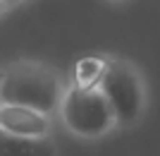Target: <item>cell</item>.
Returning <instances> with one entry per match:
<instances>
[{
	"label": "cell",
	"instance_id": "obj_1",
	"mask_svg": "<svg viewBox=\"0 0 160 156\" xmlns=\"http://www.w3.org/2000/svg\"><path fill=\"white\" fill-rule=\"evenodd\" d=\"M65 91L67 89L55 70L33 60L14 62L0 79V103H19L48 116L60 110Z\"/></svg>",
	"mask_w": 160,
	"mask_h": 156
},
{
	"label": "cell",
	"instance_id": "obj_2",
	"mask_svg": "<svg viewBox=\"0 0 160 156\" xmlns=\"http://www.w3.org/2000/svg\"><path fill=\"white\" fill-rule=\"evenodd\" d=\"M60 118L65 127L77 137L96 139L108 135L112 127H117V116L112 106L103 94V89H79L69 87L60 103Z\"/></svg>",
	"mask_w": 160,
	"mask_h": 156
},
{
	"label": "cell",
	"instance_id": "obj_3",
	"mask_svg": "<svg viewBox=\"0 0 160 156\" xmlns=\"http://www.w3.org/2000/svg\"><path fill=\"white\" fill-rule=\"evenodd\" d=\"M103 94L112 106L117 125H136L146 110V84L143 77L129 60H112L100 82Z\"/></svg>",
	"mask_w": 160,
	"mask_h": 156
},
{
	"label": "cell",
	"instance_id": "obj_4",
	"mask_svg": "<svg viewBox=\"0 0 160 156\" xmlns=\"http://www.w3.org/2000/svg\"><path fill=\"white\" fill-rule=\"evenodd\" d=\"M0 127L22 137H48L50 116L19 103H0Z\"/></svg>",
	"mask_w": 160,
	"mask_h": 156
},
{
	"label": "cell",
	"instance_id": "obj_5",
	"mask_svg": "<svg viewBox=\"0 0 160 156\" xmlns=\"http://www.w3.org/2000/svg\"><path fill=\"white\" fill-rule=\"evenodd\" d=\"M0 156H58L50 137H22L0 127Z\"/></svg>",
	"mask_w": 160,
	"mask_h": 156
},
{
	"label": "cell",
	"instance_id": "obj_6",
	"mask_svg": "<svg viewBox=\"0 0 160 156\" xmlns=\"http://www.w3.org/2000/svg\"><path fill=\"white\" fill-rule=\"evenodd\" d=\"M110 58H105V55H81L79 60L74 62V84L72 87H79V89H96L100 87V82H103V77H105L108 67H110Z\"/></svg>",
	"mask_w": 160,
	"mask_h": 156
},
{
	"label": "cell",
	"instance_id": "obj_7",
	"mask_svg": "<svg viewBox=\"0 0 160 156\" xmlns=\"http://www.w3.org/2000/svg\"><path fill=\"white\" fill-rule=\"evenodd\" d=\"M2 75H5V70H0V79H2Z\"/></svg>",
	"mask_w": 160,
	"mask_h": 156
},
{
	"label": "cell",
	"instance_id": "obj_8",
	"mask_svg": "<svg viewBox=\"0 0 160 156\" xmlns=\"http://www.w3.org/2000/svg\"><path fill=\"white\" fill-rule=\"evenodd\" d=\"M5 3H7V0H0V7H2V5H5Z\"/></svg>",
	"mask_w": 160,
	"mask_h": 156
}]
</instances>
